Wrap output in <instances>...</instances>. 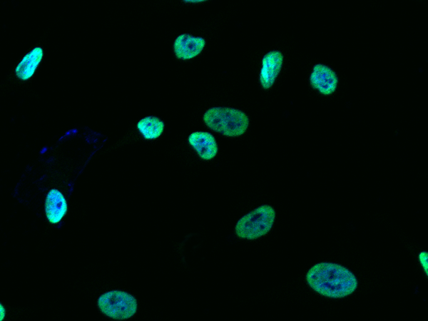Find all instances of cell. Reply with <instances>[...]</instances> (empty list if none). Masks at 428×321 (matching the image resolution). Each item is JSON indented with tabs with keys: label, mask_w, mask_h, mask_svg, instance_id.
I'll return each instance as SVG.
<instances>
[{
	"label": "cell",
	"mask_w": 428,
	"mask_h": 321,
	"mask_svg": "<svg viewBox=\"0 0 428 321\" xmlns=\"http://www.w3.org/2000/svg\"><path fill=\"white\" fill-rule=\"evenodd\" d=\"M309 286L317 293L330 298H342L357 287L355 275L347 268L333 263H319L306 275Z\"/></svg>",
	"instance_id": "obj_1"
},
{
	"label": "cell",
	"mask_w": 428,
	"mask_h": 321,
	"mask_svg": "<svg viewBox=\"0 0 428 321\" xmlns=\"http://www.w3.org/2000/svg\"><path fill=\"white\" fill-rule=\"evenodd\" d=\"M203 120L210 129L228 137L244 134L249 126V118L243 111L229 107L210 108Z\"/></svg>",
	"instance_id": "obj_2"
},
{
	"label": "cell",
	"mask_w": 428,
	"mask_h": 321,
	"mask_svg": "<svg viewBox=\"0 0 428 321\" xmlns=\"http://www.w3.org/2000/svg\"><path fill=\"white\" fill-rule=\"evenodd\" d=\"M275 211L269 205H262L238 220L235 235L243 239L255 240L266 235L272 228Z\"/></svg>",
	"instance_id": "obj_3"
},
{
	"label": "cell",
	"mask_w": 428,
	"mask_h": 321,
	"mask_svg": "<svg viewBox=\"0 0 428 321\" xmlns=\"http://www.w3.org/2000/svg\"><path fill=\"white\" fill-rule=\"evenodd\" d=\"M98 305L103 313L116 320L128 319L137 310L136 299L126 292L118 290L101 295L98 300Z\"/></svg>",
	"instance_id": "obj_4"
},
{
	"label": "cell",
	"mask_w": 428,
	"mask_h": 321,
	"mask_svg": "<svg viewBox=\"0 0 428 321\" xmlns=\"http://www.w3.org/2000/svg\"><path fill=\"white\" fill-rule=\"evenodd\" d=\"M309 81L310 86L324 96L332 94L338 84V77L335 71L323 63L313 66Z\"/></svg>",
	"instance_id": "obj_5"
},
{
	"label": "cell",
	"mask_w": 428,
	"mask_h": 321,
	"mask_svg": "<svg viewBox=\"0 0 428 321\" xmlns=\"http://www.w3.org/2000/svg\"><path fill=\"white\" fill-rule=\"evenodd\" d=\"M283 59L282 52L277 50L270 51L263 56L259 81L264 89H268L274 84L282 67Z\"/></svg>",
	"instance_id": "obj_6"
},
{
	"label": "cell",
	"mask_w": 428,
	"mask_h": 321,
	"mask_svg": "<svg viewBox=\"0 0 428 321\" xmlns=\"http://www.w3.org/2000/svg\"><path fill=\"white\" fill-rule=\"evenodd\" d=\"M205 45V41L203 37L183 34L174 41L173 51L178 59H191L200 54Z\"/></svg>",
	"instance_id": "obj_7"
},
{
	"label": "cell",
	"mask_w": 428,
	"mask_h": 321,
	"mask_svg": "<svg viewBox=\"0 0 428 321\" xmlns=\"http://www.w3.org/2000/svg\"><path fill=\"white\" fill-rule=\"evenodd\" d=\"M189 144L195 149L200 158L210 160L215 157L218 148L214 136L206 131H195L188 136Z\"/></svg>",
	"instance_id": "obj_8"
},
{
	"label": "cell",
	"mask_w": 428,
	"mask_h": 321,
	"mask_svg": "<svg viewBox=\"0 0 428 321\" xmlns=\"http://www.w3.org/2000/svg\"><path fill=\"white\" fill-rule=\"evenodd\" d=\"M45 210L49 221L58 223L67 211V203L62 193L56 189H51L47 194Z\"/></svg>",
	"instance_id": "obj_9"
},
{
	"label": "cell",
	"mask_w": 428,
	"mask_h": 321,
	"mask_svg": "<svg viewBox=\"0 0 428 321\" xmlns=\"http://www.w3.org/2000/svg\"><path fill=\"white\" fill-rule=\"evenodd\" d=\"M43 56L44 51L41 47H36L26 54L16 68V76L24 81L31 78L39 65Z\"/></svg>",
	"instance_id": "obj_10"
},
{
	"label": "cell",
	"mask_w": 428,
	"mask_h": 321,
	"mask_svg": "<svg viewBox=\"0 0 428 321\" xmlns=\"http://www.w3.org/2000/svg\"><path fill=\"white\" fill-rule=\"evenodd\" d=\"M164 123L156 116H147L140 120L137 128L146 139L158 138L164 130Z\"/></svg>",
	"instance_id": "obj_11"
},
{
	"label": "cell",
	"mask_w": 428,
	"mask_h": 321,
	"mask_svg": "<svg viewBox=\"0 0 428 321\" xmlns=\"http://www.w3.org/2000/svg\"><path fill=\"white\" fill-rule=\"evenodd\" d=\"M419 260L427 275V253L424 251L421 252L419 255Z\"/></svg>",
	"instance_id": "obj_12"
}]
</instances>
